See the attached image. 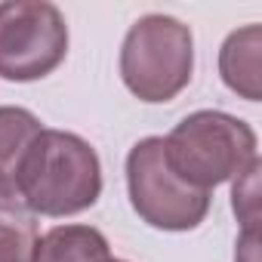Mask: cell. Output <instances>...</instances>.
Segmentation results:
<instances>
[{"mask_svg":"<svg viewBox=\"0 0 262 262\" xmlns=\"http://www.w3.org/2000/svg\"><path fill=\"white\" fill-rule=\"evenodd\" d=\"M102 194V164L96 148L65 129H40L19 170V198L40 216H74Z\"/></svg>","mask_w":262,"mask_h":262,"instance_id":"1","label":"cell"},{"mask_svg":"<svg viewBox=\"0 0 262 262\" xmlns=\"http://www.w3.org/2000/svg\"><path fill=\"white\" fill-rule=\"evenodd\" d=\"M253 126L225 111H194L182 117L164 139L167 164L188 185L210 191L241 176L256 161Z\"/></svg>","mask_w":262,"mask_h":262,"instance_id":"2","label":"cell"},{"mask_svg":"<svg viewBox=\"0 0 262 262\" xmlns=\"http://www.w3.org/2000/svg\"><path fill=\"white\" fill-rule=\"evenodd\" d=\"M194 71L191 28L173 16L151 13L129 25L120 47V77L126 90L142 102L176 99Z\"/></svg>","mask_w":262,"mask_h":262,"instance_id":"3","label":"cell"},{"mask_svg":"<svg viewBox=\"0 0 262 262\" xmlns=\"http://www.w3.org/2000/svg\"><path fill=\"white\" fill-rule=\"evenodd\" d=\"M129 204L142 222L161 231H191L210 213V191L179 179L164 155V136L139 139L126 155Z\"/></svg>","mask_w":262,"mask_h":262,"instance_id":"4","label":"cell"},{"mask_svg":"<svg viewBox=\"0 0 262 262\" xmlns=\"http://www.w3.org/2000/svg\"><path fill=\"white\" fill-rule=\"evenodd\" d=\"M68 53V25L56 4L7 0L0 4V77L28 83L53 74Z\"/></svg>","mask_w":262,"mask_h":262,"instance_id":"5","label":"cell"},{"mask_svg":"<svg viewBox=\"0 0 262 262\" xmlns=\"http://www.w3.org/2000/svg\"><path fill=\"white\" fill-rule=\"evenodd\" d=\"M40 129L43 123L28 108L0 105V201L19 198V170Z\"/></svg>","mask_w":262,"mask_h":262,"instance_id":"6","label":"cell"},{"mask_svg":"<svg viewBox=\"0 0 262 262\" xmlns=\"http://www.w3.org/2000/svg\"><path fill=\"white\" fill-rule=\"evenodd\" d=\"M108 237L93 225H56L37 237L31 262H105Z\"/></svg>","mask_w":262,"mask_h":262,"instance_id":"7","label":"cell"},{"mask_svg":"<svg viewBox=\"0 0 262 262\" xmlns=\"http://www.w3.org/2000/svg\"><path fill=\"white\" fill-rule=\"evenodd\" d=\"M259 40H262V28L247 25L228 34L219 53V74L225 86L244 96L247 102H259Z\"/></svg>","mask_w":262,"mask_h":262,"instance_id":"8","label":"cell"},{"mask_svg":"<svg viewBox=\"0 0 262 262\" xmlns=\"http://www.w3.org/2000/svg\"><path fill=\"white\" fill-rule=\"evenodd\" d=\"M37 219L25 204L0 201V262H31Z\"/></svg>","mask_w":262,"mask_h":262,"instance_id":"9","label":"cell"},{"mask_svg":"<svg viewBox=\"0 0 262 262\" xmlns=\"http://www.w3.org/2000/svg\"><path fill=\"white\" fill-rule=\"evenodd\" d=\"M256 185H259V158L241 176H234V188H231V207L247 228H256V213H259V188Z\"/></svg>","mask_w":262,"mask_h":262,"instance_id":"10","label":"cell"},{"mask_svg":"<svg viewBox=\"0 0 262 262\" xmlns=\"http://www.w3.org/2000/svg\"><path fill=\"white\" fill-rule=\"evenodd\" d=\"M105 262H123V259H105Z\"/></svg>","mask_w":262,"mask_h":262,"instance_id":"11","label":"cell"}]
</instances>
